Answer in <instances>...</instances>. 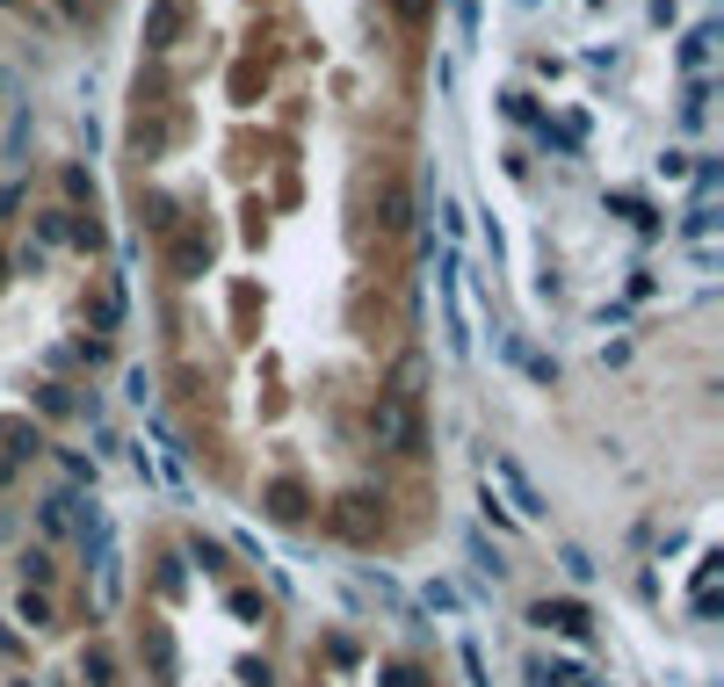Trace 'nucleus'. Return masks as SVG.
<instances>
[{"label":"nucleus","instance_id":"obj_2","mask_svg":"<svg viewBox=\"0 0 724 687\" xmlns=\"http://www.w3.org/2000/svg\"><path fill=\"white\" fill-rule=\"evenodd\" d=\"M529 622H536V630L572 637V644H587V637H594V615H587L580 601H529Z\"/></svg>","mask_w":724,"mask_h":687},{"label":"nucleus","instance_id":"obj_28","mask_svg":"<svg viewBox=\"0 0 724 687\" xmlns=\"http://www.w3.org/2000/svg\"><path fill=\"white\" fill-rule=\"evenodd\" d=\"M384 687H413V673H406V666H399V673H384Z\"/></svg>","mask_w":724,"mask_h":687},{"label":"nucleus","instance_id":"obj_25","mask_svg":"<svg viewBox=\"0 0 724 687\" xmlns=\"http://www.w3.org/2000/svg\"><path fill=\"white\" fill-rule=\"evenodd\" d=\"M659 174L681 181V174H696V160H688V152H667V160H659Z\"/></svg>","mask_w":724,"mask_h":687},{"label":"nucleus","instance_id":"obj_5","mask_svg":"<svg viewBox=\"0 0 724 687\" xmlns=\"http://www.w3.org/2000/svg\"><path fill=\"white\" fill-rule=\"evenodd\" d=\"M145 44H153V51L181 44V0H153V8H145Z\"/></svg>","mask_w":724,"mask_h":687},{"label":"nucleus","instance_id":"obj_16","mask_svg":"<svg viewBox=\"0 0 724 687\" xmlns=\"http://www.w3.org/2000/svg\"><path fill=\"white\" fill-rule=\"evenodd\" d=\"M558 565H565V579H572V586H587V579H594V557H587L580 543H565V550H558Z\"/></svg>","mask_w":724,"mask_h":687},{"label":"nucleus","instance_id":"obj_6","mask_svg":"<svg viewBox=\"0 0 724 687\" xmlns=\"http://www.w3.org/2000/svg\"><path fill=\"white\" fill-rule=\"evenodd\" d=\"M377 225L384 232H406L413 225V196L399 189V181H384V189H377Z\"/></svg>","mask_w":724,"mask_h":687},{"label":"nucleus","instance_id":"obj_20","mask_svg":"<svg viewBox=\"0 0 724 687\" xmlns=\"http://www.w3.org/2000/svg\"><path fill=\"white\" fill-rule=\"evenodd\" d=\"M609 203H616V210H623V217H630L638 232H659V217L645 210V196H609Z\"/></svg>","mask_w":724,"mask_h":687},{"label":"nucleus","instance_id":"obj_8","mask_svg":"<svg viewBox=\"0 0 724 687\" xmlns=\"http://www.w3.org/2000/svg\"><path fill=\"white\" fill-rule=\"evenodd\" d=\"M145 659H153L160 680H174V637H167V622H145Z\"/></svg>","mask_w":724,"mask_h":687},{"label":"nucleus","instance_id":"obj_11","mask_svg":"<svg viewBox=\"0 0 724 687\" xmlns=\"http://www.w3.org/2000/svg\"><path fill=\"white\" fill-rule=\"evenodd\" d=\"M15 622H29V630H51V593H44V586H22Z\"/></svg>","mask_w":724,"mask_h":687},{"label":"nucleus","instance_id":"obj_13","mask_svg":"<svg viewBox=\"0 0 724 687\" xmlns=\"http://www.w3.org/2000/svg\"><path fill=\"white\" fill-rule=\"evenodd\" d=\"M681 123H688V131H703V123H710V87H703V80H688V95H681Z\"/></svg>","mask_w":724,"mask_h":687},{"label":"nucleus","instance_id":"obj_3","mask_svg":"<svg viewBox=\"0 0 724 687\" xmlns=\"http://www.w3.org/2000/svg\"><path fill=\"white\" fill-rule=\"evenodd\" d=\"M486 485H507V492H515V514L522 521H536L543 514V492L522 478V463H507V456H493V471H486Z\"/></svg>","mask_w":724,"mask_h":687},{"label":"nucleus","instance_id":"obj_12","mask_svg":"<svg viewBox=\"0 0 724 687\" xmlns=\"http://www.w3.org/2000/svg\"><path fill=\"white\" fill-rule=\"evenodd\" d=\"M268 514H276V521H297V514H305V492H297L290 478H276V485H268Z\"/></svg>","mask_w":724,"mask_h":687},{"label":"nucleus","instance_id":"obj_29","mask_svg":"<svg viewBox=\"0 0 724 687\" xmlns=\"http://www.w3.org/2000/svg\"><path fill=\"white\" fill-rule=\"evenodd\" d=\"M522 8H536V0H522Z\"/></svg>","mask_w":724,"mask_h":687},{"label":"nucleus","instance_id":"obj_1","mask_svg":"<svg viewBox=\"0 0 724 687\" xmlns=\"http://www.w3.org/2000/svg\"><path fill=\"white\" fill-rule=\"evenodd\" d=\"M377 449H406V456H420V427H413V405H406V391H391V398H377Z\"/></svg>","mask_w":724,"mask_h":687},{"label":"nucleus","instance_id":"obj_23","mask_svg":"<svg viewBox=\"0 0 724 687\" xmlns=\"http://www.w3.org/2000/svg\"><path fill=\"white\" fill-rule=\"evenodd\" d=\"M500 109H507V116H515V123H543V116H536V102L522 95V87H507V95H500Z\"/></svg>","mask_w":724,"mask_h":687},{"label":"nucleus","instance_id":"obj_18","mask_svg":"<svg viewBox=\"0 0 724 687\" xmlns=\"http://www.w3.org/2000/svg\"><path fill=\"white\" fill-rule=\"evenodd\" d=\"M51 572H58L51 550H29V557H22V586H51Z\"/></svg>","mask_w":724,"mask_h":687},{"label":"nucleus","instance_id":"obj_19","mask_svg":"<svg viewBox=\"0 0 724 687\" xmlns=\"http://www.w3.org/2000/svg\"><path fill=\"white\" fill-rule=\"evenodd\" d=\"M464 673H471V687H493V673H486V644H478V637H464Z\"/></svg>","mask_w":724,"mask_h":687},{"label":"nucleus","instance_id":"obj_4","mask_svg":"<svg viewBox=\"0 0 724 687\" xmlns=\"http://www.w3.org/2000/svg\"><path fill=\"white\" fill-rule=\"evenodd\" d=\"M95 601H102V608L124 601V557H116V536L95 550Z\"/></svg>","mask_w":724,"mask_h":687},{"label":"nucleus","instance_id":"obj_24","mask_svg":"<svg viewBox=\"0 0 724 687\" xmlns=\"http://www.w3.org/2000/svg\"><path fill=\"white\" fill-rule=\"evenodd\" d=\"M420 601H428L435 615H457V608H464V601H457V586H442V579H435L428 593H420Z\"/></svg>","mask_w":724,"mask_h":687},{"label":"nucleus","instance_id":"obj_17","mask_svg":"<svg viewBox=\"0 0 724 687\" xmlns=\"http://www.w3.org/2000/svg\"><path fill=\"white\" fill-rule=\"evenodd\" d=\"M717 189H724V167H717V160H703V167H696V210H710V203H717Z\"/></svg>","mask_w":724,"mask_h":687},{"label":"nucleus","instance_id":"obj_14","mask_svg":"<svg viewBox=\"0 0 724 687\" xmlns=\"http://www.w3.org/2000/svg\"><path fill=\"white\" fill-rule=\"evenodd\" d=\"M464 550H471V565H478V572H486V579H500V572H507V565H500V550H493L486 536H478V528H471V536H464Z\"/></svg>","mask_w":724,"mask_h":687},{"label":"nucleus","instance_id":"obj_9","mask_svg":"<svg viewBox=\"0 0 724 687\" xmlns=\"http://www.w3.org/2000/svg\"><path fill=\"white\" fill-rule=\"evenodd\" d=\"M710 44H717V22H696V29H688V44H681V66L703 73L710 66Z\"/></svg>","mask_w":724,"mask_h":687},{"label":"nucleus","instance_id":"obj_22","mask_svg":"<svg viewBox=\"0 0 724 687\" xmlns=\"http://www.w3.org/2000/svg\"><path fill=\"white\" fill-rule=\"evenodd\" d=\"M37 232H44V246L73 239V210H51V217H37Z\"/></svg>","mask_w":724,"mask_h":687},{"label":"nucleus","instance_id":"obj_21","mask_svg":"<svg viewBox=\"0 0 724 687\" xmlns=\"http://www.w3.org/2000/svg\"><path fill=\"white\" fill-rule=\"evenodd\" d=\"M681 232L696 239V246H710V232H717V210H688V217H681Z\"/></svg>","mask_w":724,"mask_h":687},{"label":"nucleus","instance_id":"obj_26","mask_svg":"<svg viewBox=\"0 0 724 687\" xmlns=\"http://www.w3.org/2000/svg\"><path fill=\"white\" fill-rule=\"evenodd\" d=\"M428 8H435V0H391V15H406V22H420Z\"/></svg>","mask_w":724,"mask_h":687},{"label":"nucleus","instance_id":"obj_15","mask_svg":"<svg viewBox=\"0 0 724 687\" xmlns=\"http://www.w3.org/2000/svg\"><path fill=\"white\" fill-rule=\"evenodd\" d=\"M80 673H87V687H116V659H109L102 644H95V651L80 659Z\"/></svg>","mask_w":724,"mask_h":687},{"label":"nucleus","instance_id":"obj_30","mask_svg":"<svg viewBox=\"0 0 724 687\" xmlns=\"http://www.w3.org/2000/svg\"><path fill=\"white\" fill-rule=\"evenodd\" d=\"M15 687H29V680H15Z\"/></svg>","mask_w":724,"mask_h":687},{"label":"nucleus","instance_id":"obj_10","mask_svg":"<svg viewBox=\"0 0 724 687\" xmlns=\"http://www.w3.org/2000/svg\"><path fill=\"white\" fill-rule=\"evenodd\" d=\"M73 514H80V499H73V492H51L44 507H37V521L51 528V536H66V528H73Z\"/></svg>","mask_w":724,"mask_h":687},{"label":"nucleus","instance_id":"obj_27","mask_svg":"<svg viewBox=\"0 0 724 687\" xmlns=\"http://www.w3.org/2000/svg\"><path fill=\"white\" fill-rule=\"evenodd\" d=\"M15 210H22V189L8 181V189H0V217H15Z\"/></svg>","mask_w":724,"mask_h":687},{"label":"nucleus","instance_id":"obj_7","mask_svg":"<svg viewBox=\"0 0 724 687\" xmlns=\"http://www.w3.org/2000/svg\"><path fill=\"white\" fill-rule=\"evenodd\" d=\"M529 680H536V687H594V673H587V666H572V659H536V666H529Z\"/></svg>","mask_w":724,"mask_h":687}]
</instances>
